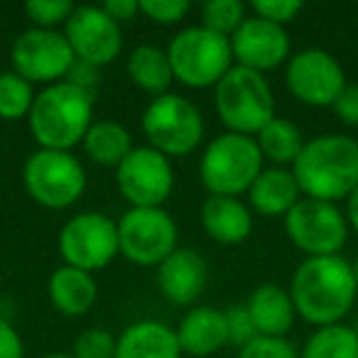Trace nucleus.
<instances>
[{
  "instance_id": "nucleus-1",
  "label": "nucleus",
  "mask_w": 358,
  "mask_h": 358,
  "mask_svg": "<svg viewBox=\"0 0 358 358\" xmlns=\"http://www.w3.org/2000/svg\"><path fill=\"white\" fill-rule=\"evenodd\" d=\"M287 289L297 317L314 329L341 324L358 302L356 275L341 255L304 258L294 268Z\"/></svg>"
},
{
  "instance_id": "nucleus-2",
  "label": "nucleus",
  "mask_w": 358,
  "mask_h": 358,
  "mask_svg": "<svg viewBox=\"0 0 358 358\" xmlns=\"http://www.w3.org/2000/svg\"><path fill=\"white\" fill-rule=\"evenodd\" d=\"M289 169L307 199L346 201L358 187V138L343 133L317 135L304 143Z\"/></svg>"
},
{
  "instance_id": "nucleus-3",
  "label": "nucleus",
  "mask_w": 358,
  "mask_h": 358,
  "mask_svg": "<svg viewBox=\"0 0 358 358\" xmlns=\"http://www.w3.org/2000/svg\"><path fill=\"white\" fill-rule=\"evenodd\" d=\"M94 103V94L76 89L69 81H59L37 91L27 115V128L37 148L71 152L76 145L84 143L91 123L96 120Z\"/></svg>"
},
{
  "instance_id": "nucleus-4",
  "label": "nucleus",
  "mask_w": 358,
  "mask_h": 358,
  "mask_svg": "<svg viewBox=\"0 0 358 358\" xmlns=\"http://www.w3.org/2000/svg\"><path fill=\"white\" fill-rule=\"evenodd\" d=\"M263 169L265 159L255 138L229 130L211 138L199 157V179L209 196L241 199Z\"/></svg>"
},
{
  "instance_id": "nucleus-5",
  "label": "nucleus",
  "mask_w": 358,
  "mask_h": 358,
  "mask_svg": "<svg viewBox=\"0 0 358 358\" xmlns=\"http://www.w3.org/2000/svg\"><path fill=\"white\" fill-rule=\"evenodd\" d=\"M214 108L229 133L255 138L278 115V101L265 74L234 66L214 86Z\"/></svg>"
},
{
  "instance_id": "nucleus-6",
  "label": "nucleus",
  "mask_w": 358,
  "mask_h": 358,
  "mask_svg": "<svg viewBox=\"0 0 358 358\" xmlns=\"http://www.w3.org/2000/svg\"><path fill=\"white\" fill-rule=\"evenodd\" d=\"M167 59L174 81L187 89H214L236 66L229 37L216 35L204 25L179 30L167 45Z\"/></svg>"
},
{
  "instance_id": "nucleus-7",
  "label": "nucleus",
  "mask_w": 358,
  "mask_h": 358,
  "mask_svg": "<svg viewBox=\"0 0 358 358\" xmlns=\"http://www.w3.org/2000/svg\"><path fill=\"white\" fill-rule=\"evenodd\" d=\"M140 128L148 145L164 157H187L204 143V115L189 99L179 94H162L143 110Z\"/></svg>"
},
{
  "instance_id": "nucleus-8",
  "label": "nucleus",
  "mask_w": 358,
  "mask_h": 358,
  "mask_svg": "<svg viewBox=\"0 0 358 358\" xmlns=\"http://www.w3.org/2000/svg\"><path fill=\"white\" fill-rule=\"evenodd\" d=\"M22 185L35 204L50 211L74 206L84 196L89 177L74 152L37 148L22 167Z\"/></svg>"
},
{
  "instance_id": "nucleus-9",
  "label": "nucleus",
  "mask_w": 358,
  "mask_h": 358,
  "mask_svg": "<svg viewBox=\"0 0 358 358\" xmlns=\"http://www.w3.org/2000/svg\"><path fill=\"white\" fill-rule=\"evenodd\" d=\"M57 248L64 265L96 275L120 255L118 221L101 211H81L62 226Z\"/></svg>"
},
{
  "instance_id": "nucleus-10",
  "label": "nucleus",
  "mask_w": 358,
  "mask_h": 358,
  "mask_svg": "<svg viewBox=\"0 0 358 358\" xmlns=\"http://www.w3.org/2000/svg\"><path fill=\"white\" fill-rule=\"evenodd\" d=\"M120 255L140 268H157L179 248V226L164 206L135 209L118 219Z\"/></svg>"
},
{
  "instance_id": "nucleus-11",
  "label": "nucleus",
  "mask_w": 358,
  "mask_h": 358,
  "mask_svg": "<svg viewBox=\"0 0 358 358\" xmlns=\"http://www.w3.org/2000/svg\"><path fill=\"white\" fill-rule=\"evenodd\" d=\"M282 221L289 243L307 258L338 255L351 231L341 206L307 196H302Z\"/></svg>"
},
{
  "instance_id": "nucleus-12",
  "label": "nucleus",
  "mask_w": 358,
  "mask_h": 358,
  "mask_svg": "<svg viewBox=\"0 0 358 358\" xmlns=\"http://www.w3.org/2000/svg\"><path fill=\"white\" fill-rule=\"evenodd\" d=\"M115 187L135 209L164 206L174 192L172 159L150 145H135L128 157L115 167Z\"/></svg>"
},
{
  "instance_id": "nucleus-13",
  "label": "nucleus",
  "mask_w": 358,
  "mask_h": 358,
  "mask_svg": "<svg viewBox=\"0 0 358 358\" xmlns=\"http://www.w3.org/2000/svg\"><path fill=\"white\" fill-rule=\"evenodd\" d=\"M285 84L299 103L309 108H331L348 81L346 71L331 52L307 47L294 52L285 64Z\"/></svg>"
},
{
  "instance_id": "nucleus-14",
  "label": "nucleus",
  "mask_w": 358,
  "mask_h": 358,
  "mask_svg": "<svg viewBox=\"0 0 358 358\" xmlns=\"http://www.w3.org/2000/svg\"><path fill=\"white\" fill-rule=\"evenodd\" d=\"M10 62L15 74H20L32 86L40 84L45 89V86L64 81L76 59L62 30L30 27L15 37Z\"/></svg>"
},
{
  "instance_id": "nucleus-15",
  "label": "nucleus",
  "mask_w": 358,
  "mask_h": 358,
  "mask_svg": "<svg viewBox=\"0 0 358 358\" xmlns=\"http://www.w3.org/2000/svg\"><path fill=\"white\" fill-rule=\"evenodd\" d=\"M62 32L74 52V59L99 69L113 64L123 50V30L101 6H76Z\"/></svg>"
},
{
  "instance_id": "nucleus-16",
  "label": "nucleus",
  "mask_w": 358,
  "mask_h": 358,
  "mask_svg": "<svg viewBox=\"0 0 358 358\" xmlns=\"http://www.w3.org/2000/svg\"><path fill=\"white\" fill-rule=\"evenodd\" d=\"M231 52L236 66L265 74L287 64L292 57V42L285 27L248 15L243 25L231 35Z\"/></svg>"
},
{
  "instance_id": "nucleus-17",
  "label": "nucleus",
  "mask_w": 358,
  "mask_h": 358,
  "mask_svg": "<svg viewBox=\"0 0 358 358\" xmlns=\"http://www.w3.org/2000/svg\"><path fill=\"white\" fill-rule=\"evenodd\" d=\"M209 268L206 260L194 248H182L179 245L172 255L157 265V287L164 299L177 307H192L204 292Z\"/></svg>"
},
{
  "instance_id": "nucleus-18",
  "label": "nucleus",
  "mask_w": 358,
  "mask_h": 358,
  "mask_svg": "<svg viewBox=\"0 0 358 358\" xmlns=\"http://www.w3.org/2000/svg\"><path fill=\"white\" fill-rule=\"evenodd\" d=\"M174 334H177L182 353L192 358H209L214 353H219L224 346H229L226 317L221 309L211 307V304L192 307L182 317Z\"/></svg>"
},
{
  "instance_id": "nucleus-19",
  "label": "nucleus",
  "mask_w": 358,
  "mask_h": 358,
  "mask_svg": "<svg viewBox=\"0 0 358 358\" xmlns=\"http://www.w3.org/2000/svg\"><path fill=\"white\" fill-rule=\"evenodd\" d=\"M201 229L221 245L245 243L253 234V211L236 196H206L201 204Z\"/></svg>"
},
{
  "instance_id": "nucleus-20",
  "label": "nucleus",
  "mask_w": 358,
  "mask_h": 358,
  "mask_svg": "<svg viewBox=\"0 0 358 358\" xmlns=\"http://www.w3.org/2000/svg\"><path fill=\"white\" fill-rule=\"evenodd\" d=\"M245 309L253 319L258 336L287 338V334L292 331L294 322H297V309H294V302L289 297V289L273 282L258 285L250 292Z\"/></svg>"
},
{
  "instance_id": "nucleus-21",
  "label": "nucleus",
  "mask_w": 358,
  "mask_h": 358,
  "mask_svg": "<svg viewBox=\"0 0 358 358\" xmlns=\"http://www.w3.org/2000/svg\"><path fill=\"white\" fill-rule=\"evenodd\" d=\"M248 206L253 214L265 219H285L294 204L302 199L292 169L265 167L248 189Z\"/></svg>"
},
{
  "instance_id": "nucleus-22",
  "label": "nucleus",
  "mask_w": 358,
  "mask_h": 358,
  "mask_svg": "<svg viewBox=\"0 0 358 358\" xmlns=\"http://www.w3.org/2000/svg\"><path fill=\"white\" fill-rule=\"evenodd\" d=\"M177 334L157 319H140L125 327L115 343V358H182Z\"/></svg>"
},
{
  "instance_id": "nucleus-23",
  "label": "nucleus",
  "mask_w": 358,
  "mask_h": 358,
  "mask_svg": "<svg viewBox=\"0 0 358 358\" xmlns=\"http://www.w3.org/2000/svg\"><path fill=\"white\" fill-rule=\"evenodd\" d=\"M52 307L64 317H84L99 299V282L91 273L62 263L47 282Z\"/></svg>"
},
{
  "instance_id": "nucleus-24",
  "label": "nucleus",
  "mask_w": 358,
  "mask_h": 358,
  "mask_svg": "<svg viewBox=\"0 0 358 358\" xmlns=\"http://www.w3.org/2000/svg\"><path fill=\"white\" fill-rule=\"evenodd\" d=\"M81 148H84V155L94 164L115 169L128 157L135 145H133V135H130V130L123 123L110 118H101L91 123Z\"/></svg>"
},
{
  "instance_id": "nucleus-25",
  "label": "nucleus",
  "mask_w": 358,
  "mask_h": 358,
  "mask_svg": "<svg viewBox=\"0 0 358 358\" xmlns=\"http://www.w3.org/2000/svg\"><path fill=\"white\" fill-rule=\"evenodd\" d=\"M125 71H128V79L135 89L145 91L152 99L162 94H169V86L174 81L172 66H169L167 59V50L155 45H140L130 52L128 64H125Z\"/></svg>"
},
{
  "instance_id": "nucleus-26",
  "label": "nucleus",
  "mask_w": 358,
  "mask_h": 358,
  "mask_svg": "<svg viewBox=\"0 0 358 358\" xmlns=\"http://www.w3.org/2000/svg\"><path fill=\"white\" fill-rule=\"evenodd\" d=\"M255 143L260 148L263 159H268L270 167H292L294 159L299 157L304 148V135L297 128V123L287 118H280L275 115L258 135H255Z\"/></svg>"
},
{
  "instance_id": "nucleus-27",
  "label": "nucleus",
  "mask_w": 358,
  "mask_h": 358,
  "mask_svg": "<svg viewBox=\"0 0 358 358\" xmlns=\"http://www.w3.org/2000/svg\"><path fill=\"white\" fill-rule=\"evenodd\" d=\"M299 358H358V329L346 322L314 329Z\"/></svg>"
},
{
  "instance_id": "nucleus-28",
  "label": "nucleus",
  "mask_w": 358,
  "mask_h": 358,
  "mask_svg": "<svg viewBox=\"0 0 358 358\" xmlns=\"http://www.w3.org/2000/svg\"><path fill=\"white\" fill-rule=\"evenodd\" d=\"M35 86L30 81H25L15 71H3L0 74V118L8 123L15 120H27L35 103Z\"/></svg>"
},
{
  "instance_id": "nucleus-29",
  "label": "nucleus",
  "mask_w": 358,
  "mask_h": 358,
  "mask_svg": "<svg viewBox=\"0 0 358 358\" xmlns=\"http://www.w3.org/2000/svg\"><path fill=\"white\" fill-rule=\"evenodd\" d=\"M199 13H201V25L206 30L229 37V40L243 25L245 17H248V8L241 0H206L204 6L199 8Z\"/></svg>"
},
{
  "instance_id": "nucleus-30",
  "label": "nucleus",
  "mask_w": 358,
  "mask_h": 358,
  "mask_svg": "<svg viewBox=\"0 0 358 358\" xmlns=\"http://www.w3.org/2000/svg\"><path fill=\"white\" fill-rule=\"evenodd\" d=\"M74 3L71 0H30L25 6V15L30 17L32 27L40 30H57L64 27L66 20L74 13Z\"/></svg>"
},
{
  "instance_id": "nucleus-31",
  "label": "nucleus",
  "mask_w": 358,
  "mask_h": 358,
  "mask_svg": "<svg viewBox=\"0 0 358 358\" xmlns=\"http://www.w3.org/2000/svg\"><path fill=\"white\" fill-rule=\"evenodd\" d=\"M115 343L118 336L108 329L89 327L74 338L71 356L74 358H115Z\"/></svg>"
},
{
  "instance_id": "nucleus-32",
  "label": "nucleus",
  "mask_w": 358,
  "mask_h": 358,
  "mask_svg": "<svg viewBox=\"0 0 358 358\" xmlns=\"http://www.w3.org/2000/svg\"><path fill=\"white\" fill-rule=\"evenodd\" d=\"M140 13L157 25H177L192 13L189 0H140Z\"/></svg>"
},
{
  "instance_id": "nucleus-33",
  "label": "nucleus",
  "mask_w": 358,
  "mask_h": 358,
  "mask_svg": "<svg viewBox=\"0 0 358 358\" xmlns=\"http://www.w3.org/2000/svg\"><path fill=\"white\" fill-rule=\"evenodd\" d=\"M236 358H299V351L289 338L255 336L250 343L238 348Z\"/></svg>"
},
{
  "instance_id": "nucleus-34",
  "label": "nucleus",
  "mask_w": 358,
  "mask_h": 358,
  "mask_svg": "<svg viewBox=\"0 0 358 358\" xmlns=\"http://www.w3.org/2000/svg\"><path fill=\"white\" fill-rule=\"evenodd\" d=\"M250 13L255 17L273 22V25L285 27L292 20H297V15L302 13V3H297V0H253Z\"/></svg>"
},
{
  "instance_id": "nucleus-35",
  "label": "nucleus",
  "mask_w": 358,
  "mask_h": 358,
  "mask_svg": "<svg viewBox=\"0 0 358 358\" xmlns=\"http://www.w3.org/2000/svg\"><path fill=\"white\" fill-rule=\"evenodd\" d=\"M224 317H226V334H229V343L243 348L245 343H250L255 336H258V331H255V327H253V319H250L245 304H234V307H229L224 312Z\"/></svg>"
},
{
  "instance_id": "nucleus-36",
  "label": "nucleus",
  "mask_w": 358,
  "mask_h": 358,
  "mask_svg": "<svg viewBox=\"0 0 358 358\" xmlns=\"http://www.w3.org/2000/svg\"><path fill=\"white\" fill-rule=\"evenodd\" d=\"M331 110L343 125L358 128V84H346L338 99L334 101Z\"/></svg>"
},
{
  "instance_id": "nucleus-37",
  "label": "nucleus",
  "mask_w": 358,
  "mask_h": 358,
  "mask_svg": "<svg viewBox=\"0 0 358 358\" xmlns=\"http://www.w3.org/2000/svg\"><path fill=\"white\" fill-rule=\"evenodd\" d=\"M64 81H69V84H74L76 89L89 91V94L96 96L99 84H101V69L94 64H86V62L76 59L74 64H71V69H69V74H66Z\"/></svg>"
},
{
  "instance_id": "nucleus-38",
  "label": "nucleus",
  "mask_w": 358,
  "mask_h": 358,
  "mask_svg": "<svg viewBox=\"0 0 358 358\" xmlns=\"http://www.w3.org/2000/svg\"><path fill=\"white\" fill-rule=\"evenodd\" d=\"M0 358H25V341L6 317H0Z\"/></svg>"
},
{
  "instance_id": "nucleus-39",
  "label": "nucleus",
  "mask_w": 358,
  "mask_h": 358,
  "mask_svg": "<svg viewBox=\"0 0 358 358\" xmlns=\"http://www.w3.org/2000/svg\"><path fill=\"white\" fill-rule=\"evenodd\" d=\"M101 8H103L106 15H108L113 22H118V25L133 20V17L140 13V3H138V0H106Z\"/></svg>"
},
{
  "instance_id": "nucleus-40",
  "label": "nucleus",
  "mask_w": 358,
  "mask_h": 358,
  "mask_svg": "<svg viewBox=\"0 0 358 358\" xmlns=\"http://www.w3.org/2000/svg\"><path fill=\"white\" fill-rule=\"evenodd\" d=\"M343 214H346L348 229L358 236V187L351 192V196L346 199V209H343Z\"/></svg>"
},
{
  "instance_id": "nucleus-41",
  "label": "nucleus",
  "mask_w": 358,
  "mask_h": 358,
  "mask_svg": "<svg viewBox=\"0 0 358 358\" xmlns=\"http://www.w3.org/2000/svg\"><path fill=\"white\" fill-rule=\"evenodd\" d=\"M40 358H74L71 353H45V356H40Z\"/></svg>"
},
{
  "instance_id": "nucleus-42",
  "label": "nucleus",
  "mask_w": 358,
  "mask_h": 358,
  "mask_svg": "<svg viewBox=\"0 0 358 358\" xmlns=\"http://www.w3.org/2000/svg\"><path fill=\"white\" fill-rule=\"evenodd\" d=\"M351 268H353V275H356V285H358V255H356V260L351 263Z\"/></svg>"
}]
</instances>
